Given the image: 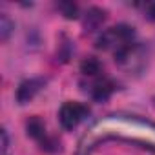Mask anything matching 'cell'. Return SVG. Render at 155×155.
<instances>
[{"label":"cell","instance_id":"7a4b0ae2","mask_svg":"<svg viewBox=\"0 0 155 155\" xmlns=\"http://www.w3.org/2000/svg\"><path fill=\"white\" fill-rule=\"evenodd\" d=\"M90 115V108L84 102H77V101H68L62 104L60 111H58V120L60 126L68 131L75 130L86 117Z\"/></svg>","mask_w":155,"mask_h":155},{"label":"cell","instance_id":"5b68a950","mask_svg":"<svg viewBox=\"0 0 155 155\" xmlns=\"http://www.w3.org/2000/svg\"><path fill=\"white\" fill-rule=\"evenodd\" d=\"M46 86V79H28L24 82H20V86L17 88V101L20 104H26L29 101L35 99V95Z\"/></svg>","mask_w":155,"mask_h":155},{"label":"cell","instance_id":"6da1fadb","mask_svg":"<svg viewBox=\"0 0 155 155\" xmlns=\"http://www.w3.org/2000/svg\"><path fill=\"white\" fill-rule=\"evenodd\" d=\"M97 48L115 55V60L126 64L137 51V33L131 26L119 24L104 29L97 38Z\"/></svg>","mask_w":155,"mask_h":155},{"label":"cell","instance_id":"8992f818","mask_svg":"<svg viewBox=\"0 0 155 155\" xmlns=\"http://www.w3.org/2000/svg\"><path fill=\"white\" fill-rule=\"evenodd\" d=\"M104 11L102 9H99V8H91L88 13H86V20H84V28H86V31H93V29H97L102 22H104Z\"/></svg>","mask_w":155,"mask_h":155},{"label":"cell","instance_id":"ba28073f","mask_svg":"<svg viewBox=\"0 0 155 155\" xmlns=\"http://www.w3.org/2000/svg\"><path fill=\"white\" fill-rule=\"evenodd\" d=\"M58 9L64 13V17L68 18H75L77 17V6L75 4H58Z\"/></svg>","mask_w":155,"mask_h":155},{"label":"cell","instance_id":"52a82bcc","mask_svg":"<svg viewBox=\"0 0 155 155\" xmlns=\"http://www.w3.org/2000/svg\"><path fill=\"white\" fill-rule=\"evenodd\" d=\"M15 28V24L9 20V17L4 13L2 17H0V37H2V40L6 42L8 40V37H9V33H11V29Z\"/></svg>","mask_w":155,"mask_h":155},{"label":"cell","instance_id":"9c48e42d","mask_svg":"<svg viewBox=\"0 0 155 155\" xmlns=\"http://www.w3.org/2000/svg\"><path fill=\"white\" fill-rule=\"evenodd\" d=\"M144 17L150 18V20H155V2L144 4Z\"/></svg>","mask_w":155,"mask_h":155},{"label":"cell","instance_id":"277c9868","mask_svg":"<svg viewBox=\"0 0 155 155\" xmlns=\"http://www.w3.org/2000/svg\"><path fill=\"white\" fill-rule=\"evenodd\" d=\"M84 79H86V84H84L86 93H90L93 101H106L115 90V84L104 75V71L91 75V77H84Z\"/></svg>","mask_w":155,"mask_h":155},{"label":"cell","instance_id":"30bf717a","mask_svg":"<svg viewBox=\"0 0 155 155\" xmlns=\"http://www.w3.org/2000/svg\"><path fill=\"white\" fill-rule=\"evenodd\" d=\"M2 150L4 151L8 150V133H6V130H2Z\"/></svg>","mask_w":155,"mask_h":155},{"label":"cell","instance_id":"3957f363","mask_svg":"<svg viewBox=\"0 0 155 155\" xmlns=\"http://www.w3.org/2000/svg\"><path fill=\"white\" fill-rule=\"evenodd\" d=\"M26 131H28V135H29L33 140H37V142L40 144L42 150H46V151H57V150H58L57 139L48 133L46 124L42 122L40 117H37V115L31 117V119L26 122Z\"/></svg>","mask_w":155,"mask_h":155}]
</instances>
